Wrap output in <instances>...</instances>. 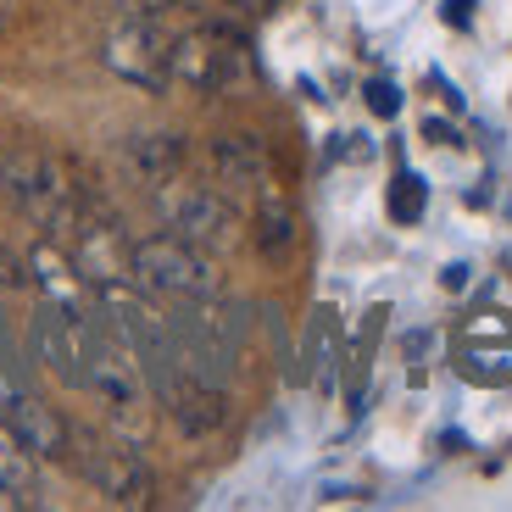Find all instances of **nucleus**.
<instances>
[{"label": "nucleus", "mask_w": 512, "mask_h": 512, "mask_svg": "<svg viewBox=\"0 0 512 512\" xmlns=\"http://www.w3.org/2000/svg\"><path fill=\"white\" fill-rule=\"evenodd\" d=\"M84 390L106 407V418L123 429V440H140L151 429V379H145L140 351L123 334L90 312V346H84Z\"/></svg>", "instance_id": "nucleus-1"}, {"label": "nucleus", "mask_w": 512, "mask_h": 512, "mask_svg": "<svg viewBox=\"0 0 512 512\" xmlns=\"http://www.w3.org/2000/svg\"><path fill=\"white\" fill-rule=\"evenodd\" d=\"M0 190H6V201H12L17 212H23V218L56 245L73 240L78 218H84L73 179L39 151H12L6 156V162H0Z\"/></svg>", "instance_id": "nucleus-2"}, {"label": "nucleus", "mask_w": 512, "mask_h": 512, "mask_svg": "<svg viewBox=\"0 0 512 512\" xmlns=\"http://www.w3.org/2000/svg\"><path fill=\"white\" fill-rule=\"evenodd\" d=\"M256 78L251 45L223 23H201L173 39V84L195 95H240Z\"/></svg>", "instance_id": "nucleus-3"}, {"label": "nucleus", "mask_w": 512, "mask_h": 512, "mask_svg": "<svg viewBox=\"0 0 512 512\" xmlns=\"http://www.w3.org/2000/svg\"><path fill=\"white\" fill-rule=\"evenodd\" d=\"M128 279L140 284L145 295H162V301H195V295H212V290H218L212 251L179 240L173 229L134 240V251H128Z\"/></svg>", "instance_id": "nucleus-4"}, {"label": "nucleus", "mask_w": 512, "mask_h": 512, "mask_svg": "<svg viewBox=\"0 0 512 512\" xmlns=\"http://www.w3.org/2000/svg\"><path fill=\"white\" fill-rule=\"evenodd\" d=\"M156 212H162V223L179 234V240L201 245V251H212V256L240 240V206H234L218 184L173 179V184L156 190Z\"/></svg>", "instance_id": "nucleus-5"}, {"label": "nucleus", "mask_w": 512, "mask_h": 512, "mask_svg": "<svg viewBox=\"0 0 512 512\" xmlns=\"http://www.w3.org/2000/svg\"><path fill=\"white\" fill-rule=\"evenodd\" d=\"M101 62L112 67L123 84H134V90L162 95L167 84H173V34H167L156 17H123V23L106 34Z\"/></svg>", "instance_id": "nucleus-6"}, {"label": "nucleus", "mask_w": 512, "mask_h": 512, "mask_svg": "<svg viewBox=\"0 0 512 512\" xmlns=\"http://www.w3.org/2000/svg\"><path fill=\"white\" fill-rule=\"evenodd\" d=\"M73 462L95 485V496H106L112 507H145L151 501V468L134 451V440H101L73 429Z\"/></svg>", "instance_id": "nucleus-7"}, {"label": "nucleus", "mask_w": 512, "mask_h": 512, "mask_svg": "<svg viewBox=\"0 0 512 512\" xmlns=\"http://www.w3.org/2000/svg\"><path fill=\"white\" fill-rule=\"evenodd\" d=\"M84 346H90V312L39 301L28 318V357L51 379H62L67 390H84Z\"/></svg>", "instance_id": "nucleus-8"}, {"label": "nucleus", "mask_w": 512, "mask_h": 512, "mask_svg": "<svg viewBox=\"0 0 512 512\" xmlns=\"http://www.w3.org/2000/svg\"><path fill=\"white\" fill-rule=\"evenodd\" d=\"M0 418L12 423L28 446H34L39 462L73 457V429H67L62 412H56L51 401H45L34 384L23 379V368H17V362H0Z\"/></svg>", "instance_id": "nucleus-9"}, {"label": "nucleus", "mask_w": 512, "mask_h": 512, "mask_svg": "<svg viewBox=\"0 0 512 512\" xmlns=\"http://www.w3.org/2000/svg\"><path fill=\"white\" fill-rule=\"evenodd\" d=\"M128 251H134V240H123V229H117L112 218H78V229H73V268L84 273L90 290L128 279Z\"/></svg>", "instance_id": "nucleus-10"}, {"label": "nucleus", "mask_w": 512, "mask_h": 512, "mask_svg": "<svg viewBox=\"0 0 512 512\" xmlns=\"http://www.w3.org/2000/svg\"><path fill=\"white\" fill-rule=\"evenodd\" d=\"M206 167H212V184L240 206L256 195V184L268 179V151H262L256 134H218L206 145Z\"/></svg>", "instance_id": "nucleus-11"}, {"label": "nucleus", "mask_w": 512, "mask_h": 512, "mask_svg": "<svg viewBox=\"0 0 512 512\" xmlns=\"http://www.w3.org/2000/svg\"><path fill=\"white\" fill-rule=\"evenodd\" d=\"M184 162H190V145H184V134H173V128H151V134H134V140L123 145L128 179L151 195L162 190V184L184 179Z\"/></svg>", "instance_id": "nucleus-12"}, {"label": "nucleus", "mask_w": 512, "mask_h": 512, "mask_svg": "<svg viewBox=\"0 0 512 512\" xmlns=\"http://www.w3.org/2000/svg\"><path fill=\"white\" fill-rule=\"evenodd\" d=\"M251 240H256V251L273 256V262L295 245V206H290V195L273 184V173L256 184V195H251Z\"/></svg>", "instance_id": "nucleus-13"}, {"label": "nucleus", "mask_w": 512, "mask_h": 512, "mask_svg": "<svg viewBox=\"0 0 512 512\" xmlns=\"http://www.w3.org/2000/svg\"><path fill=\"white\" fill-rule=\"evenodd\" d=\"M28 273H34V284L45 290V301H62V307L84 312V273L67 262L56 240H45V245H34V251H28Z\"/></svg>", "instance_id": "nucleus-14"}, {"label": "nucleus", "mask_w": 512, "mask_h": 512, "mask_svg": "<svg viewBox=\"0 0 512 512\" xmlns=\"http://www.w3.org/2000/svg\"><path fill=\"white\" fill-rule=\"evenodd\" d=\"M39 490V457L23 435H17L12 423L0 418V496L12 501H28Z\"/></svg>", "instance_id": "nucleus-15"}, {"label": "nucleus", "mask_w": 512, "mask_h": 512, "mask_svg": "<svg viewBox=\"0 0 512 512\" xmlns=\"http://www.w3.org/2000/svg\"><path fill=\"white\" fill-rule=\"evenodd\" d=\"M423 206H429L423 179H418V173H396V184H390V218H396V223H418Z\"/></svg>", "instance_id": "nucleus-16"}, {"label": "nucleus", "mask_w": 512, "mask_h": 512, "mask_svg": "<svg viewBox=\"0 0 512 512\" xmlns=\"http://www.w3.org/2000/svg\"><path fill=\"white\" fill-rule=\"evenodd\" d=\"M362 95H368V112L373 117H396L401 112V90L390 84V78H368V90H362Z\"/></svg>", "instance_id": "nucleus-17"}, {"label": "nucleus", "mask_w": 512, "mask_h": 512, "mask_svg": "<svg viewBox=\"0 0 512 512\" xmlns=\"http://www.w3.org/2000/svg\"><path fill=\"white\" fill-rule=\"evenodd\" d=\"M23 284H34L28 256H17L12 245H0V290H23Z\"/></svg>", "instance_id": "nucleus-18"}, {"label": "nucleus", "mask_w": 512, "mask_h": 512, "mask_svg": "<svg viewBox=\"0 0 512 512\" xmlns=\"http://www.w3.org/2000/svg\"><path fill=\"white\" fill-rule=\"evenodd\" d=\"M167 6H179V0H117V12L123 17H162Z\"/></svg>", "instance_id": "nucleus-19"}, {"label": "nucleus", "mask_w": 512, "mask_h": 512, "mask_svg": "<svg viewBox=\"0 0 512 512\" xmlns=\"http://www.w3.org/2000/svg\"><path fill=\"white\" fill-rule=\"evenodd\" d=\"M223 6H229V12H240V17H268L279 0H223Z\"/></svg>", "instance_id": "nucleus-20"}, {"label": "nucleus", "mask_w": 512, "mask_h": 512, "mask_svg": "<svg viewBox=\"0 0 512 512\" xmlns=\"http://www.w3.org/2000/svg\"><path fill=\"white\" fill-rule=\"evenodd\" d=\"M468 17H474V0H446V23L451 28H468Z\"/></svg>", "instance_id": "nucleus-21"}, {"label": "nucleus", "mask_w": 512, "mask_h": 512, "mask_svg": "<svg viewBox=\"0 0 512 512\" xmlns=\"http://www.w3.org/2000/svg\"><path fill=\"white\" fill-rule=\"evenodd\" d=\"M440 284H446V290H462V284H468V262H451V268L440 273Z\"/></svg>", "instance_id": "nucleus-22"}]
</instances>
